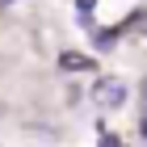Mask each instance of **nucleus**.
<instances>
[{"label":"nucleus","mask_w":147,"mask_h":147,"mask_svg":"<svg viewBox=\"0 0 147 147\" xmlns=\"http://www.w3.org/2000/svg\"><path fill=\"white\" fill-rule=\"evenodd\" d=\"M59 67H71V71H80V67H92V63H88L84 55H71V51H67V55H59Z\"/></svg>","instance_id":"f257e3e1"},{"label":"nucleus","mask_w":147,"mask_h":147,"mask_svg":"<svg viewBox=\"0 0 147 147\" xmlns=\"http://www.w3.org/2000/svg\"><path fill=\"white\" fill-rule=\"evenodd\" d=\"M97 4V0H80V17H88V9Z\"/></svg>","instance_id":"f03ea898"},{"label":"nucleus","mask_w":147,"mask_h":147,"mask_svg":"<svg viewBox=\"0 0 147 147\" xmlns=\"http://www.w3.org/2000/svg\"><path fill=\"white\" fill-rule=\"evenodd\" d=\"M101 147H118V139H113V135H105V139H101Z\"/></svg>","instance_id":"7ed1b4c3"}]
</instances>
